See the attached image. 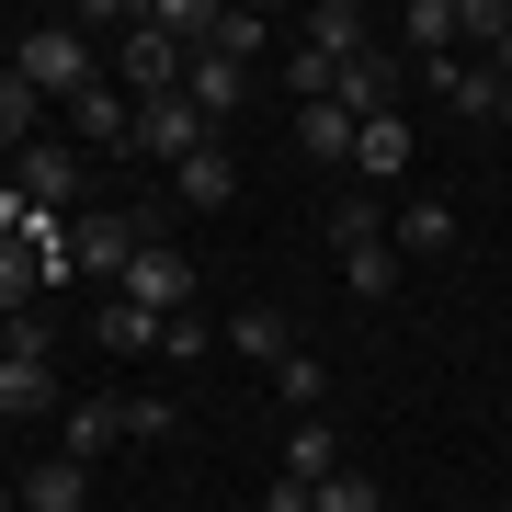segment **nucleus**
Returning a JSON list of instances; mask_svg holds the SVG:
<instances>
[{
	"mask_svg": "<svg viewBox=\"0 0 512 512\" xmlns=\"http://www.w3.org/2000/svg\"><path fill=\"white\" fill-rule=\"evenodd\" d=\"M330 251H342V285L353 296H399V239H387V205L376 194L330 205Z\"/></svg>",
	"mask_w": 512,
	"mask_h": 512,
	"instance_id": "nucleus-1",
	"label": "nucleus"
},
{
	"mask_svg": "<svg viewBox=\"0 0 512 512\" xmlns=\"http://www.w3.org/2000/svg\"><path fill=\"white\" fill-rule=\"evenodd\" d=\"M12 80H23L35 103H57V114H69V103L92 92L103 69H92V46H80L69 23H46V35H23V46H12Z\"/></svg>",
	"mask_w": 512,
	"mask_h": 512,
	"instance_id": "nucleus-2",
	"label": "nucleus"
},
{
	"mask_svg": "<svg viewBox=\"0 0 512 512\" xmlns=\"http://www.w3.org/2000/svg\"><path fill=\"white\" fill-rule=\"evenodd\" d=\"M183 69H194V57L171 46V35L126 23V46H114V92H126V103H160V92H183Z\"/></svg>",
	"mask_w": 512,
	"mask_h": 512,
	"instance_id": "nucleus-3",
	"label": "nucleus"
},
{
	"mask_svg": "<svg viewBox=\"0 0 512 512\" xmlns=\"http://www.w3.org/2000/svg\"><path fill=\"white\" fill-rule=\"evenodd\" d=\"M114 296H126V308H148V319H183V308H194V262L171 251V239H148V251L126 262V285H114Z\"/></svg>",
	"mask_w": 512,
	"mask_h": 512,
	"instance_id": "nucleus-4",
	"label": "nucleus"
},
{
	"mask_svg": "<svg viewBox=\"0 0 512 512\" xmlns=\"http://www.w3.org/2000/svg\"><path fill=\"white\" fill-rule=\"evenodd\" d=\"M137 148H148L160 171H183L194 148H217V126L194 114V92H160V103H137Z\"/></svg>",
	"mask_w": 512,
	"mask_h": 512,
	"instance_id": "nucleus-5",
	"label": "nucleus"
},
{
	"mask_svg": "<svg viewBox=\"0 0 512 512\" xmlns=\"http://www.w3.org/2000/svg\"><path fill=\"white\" fill-rule=\"evenodd\" d=\"M137 251H148L137 217H80V228H69V274H80V285H126Z\"/></svg>",
	"mask_w": 512,
	"mask_h": 512,
	"instance_id": "nucleus-6",
	"label": "nucleus"
},
{
	"mask_svg": "<svg viewBox=\"0 0 512 512\" xmlns=\"http://www.w3.org/2000/svg\"><path fill=\"white\" fill-rule=\"evenodd\" d=\"M330 103H342L353 126H376V114H399V46H365V57H342V80H330Z\"/></svg>",
	"mask_w": 512,
	"mask_h": 512,
	"instance_id": "nucleus-7",
	"label": "nucleus"
},
{
	"mask_svg": "<svg viewBox=\"0 0 512 512\" xmlns=\"http://www.w3.org/2000/svg\"><path fill=\"white\" fill-rule=\"evenodd\" d=\"M114 444H126V399H69L57 410V456L69 467H103Z\"/></svg>",
	"mask_w": 512,
	"mask_h": 512,
	"instance_id": "nucleus-8",
	"label": "nucleus"
},
{
	"mask_svg": "<svg viewBox=\"0 0 512 512\" xmlns=\"http://www.w3.org/2000/svg\"><path fill=\"white\" fill-rule=\"evenodd\" d=\"M12 183L35 194L46 217H69V205H80V148H69V137H35V148L12 160Z\"/></svg>",
	"mask_w": 512,
	"mask_h": 512,
	"instance_id": "nucleus-9",
	"label": "nucleus"
},
{
	"mask_svg": "<svg viewBox=\"0 0 512 512\" xmlns=\"http://www.w3.org/2000/svg\"><path fill=\"white\" fill-rule=\"evenodd\" d=\"M183 92H194V114H205V126H228V114H239V92H251V57H228V46H194Z\"/></svg>",
	"mask_w": 512,
	"mask_h": 512,
	"instance_id": "nucleus-10",
	"label": "nucleus"
},
{
	"mask_svg": "<svg viewBox=\"0 0 512 512\" xmlns=\"http://www.w3.org/2000/svg\"><path fill=\"white\" fill-rule=\"evenodd\" d=\"M387 239H399V262H444V251H456V205H433V194H421V205H387Z\"/></svg>",
	"mask_w": 512,
	"mask_h": 512,
	"instance_id": "nucleus-11",
	"label": "nucleus"
},
{
	"mask_svg": "<svg viewBox=\"0 0 512 512\" xmlns=\"http://www.w3.org/2000/svg\"><path fill=\"white\" fill-rule=\"evenodd\" d=\"M12 501H23V512H92V467H69V456L12 467Z\"/></svg>",
	"mask_w": 512,
	"mask_h": 512,
	"instance_id": "nucleus-12",
	"label": "nucleus"
},
{
	"mask_svg": "<svg viewBox=\"0 0 512 512\" xmlns=\"http://www.w3.org/2000/svg\"><path fill=\"white\" fill-rule=\"evenodd\" d=\"M353 137H365V126H353L342 103H296V160H319V171H353Z\"/></svg>",
	"mask_w": 512,
	"mask_h": 512,
	"instance_id": "nucleus-13",
	"label": "nucleus"
},
{
	"mask_svg": "<svg viewBox=\"0 0 512 512\" xmlns=\"http://www.w3.org/2000/svg\"><path fill=\"white\" fill-rule=\"evenodd\" d=\"M69 126H80V148H137V103L114 92V80H92V92L69 103Z\"/></svg>",
	"mask_w": 512,
	"mask_h": 512,
	"instance_id": "nucleus-14",
	"label": "nucleus"
},
{
	"mask_svg": "<svg viewBox=\"0 0 512 512\" xmlns=\"http://www.w3.org/2000/svg\"><path fill=\"white\" fill-rule=\"evenodd\" d=\"M433 92L456 114H490V126H501V69H490V57H433Z\"/></svg>",
	"mask_w": 512,
	"mask_h": 512,
	"instance_id": "nucleus-15",
	"label": "nucleus"
},
{
	"mask_svg": "<svg viewBox=\"0 0 512 512\" xmlns=\"http://www.w3.org/2000/svg\"><path fill=\"white\" fill-rule=\"evenodd\" d=\"M410 148H421L410 114H376V126L353 137V171H365V183H410Z\"/></svg>",
	"mask_w": 512,
	"mask_h": 512,
	"instance_id": "nucleus-16",
	"label": "nucleus"
},
{
	"mask_svg": "<svg viewBox=\"0 0 512 512\" xmlns=\"http://www.w3.org/2000/svg\"><path fill=\"white\" fill-rule=\"evenodd\" d=\"M399 35H410L421 57H456V46H467V0H410Z\"/></svg>",
	"mask_w": 512,
	"mask_h": 512,
	"instance_id": "nucleus-17",
	"label": "nucleus"
},
{
	"mask_svg": "<svg viewBox=\"0 0 512 512\" xmlns=\"http://www.w3.org/2000/svg\"><path fill=\"white\" fill-rule=\"evenodd\" d=\"M308 46L330 57V69H342V57H365V46H376V23L353 12V0H319V12H308Z\"/></svg>",
	"mask_w": 512,
	"mask_h": 512,
	"instance_id": "nucleus-18",
	"label": "nucleus"
},
{
	"mask_svg": "<svg viewBox=\"0 0 512 512\" xmlns=\"http://www.w3.org/2000/svg\"><path fill=\"white\" fill-rule=\"evenodd\" d=\"M228 342H239V365H285V353H296V319L285 308H239Z\"/></svg>",
	"mask_w": 512,
	"mask_h": 512,
	"instance_id": "nucleus-19",
	"label": "nucleus"
},
{
	"mask_svg": "<svg viewBox=\"0 0 512 512\" xmlns=\"http://www.w3.org/2000/svg\"><path fill=\"white\" fill-rule=\"evenodd\" d=\"M171 183H183V205H205V217H217V205L239 194V160H228V148H194V160L171 171Z\"/></svg>",
	"mask_w": 512,
	"mask_h": 512,
	"instance_id": "nucleus-20",
	"label": "nucleus"
},
{
	"mask_svg": "<svg viewBox=\"0 0 512 512\" xmlns=\"http://www.w3.org/2000/svg\"><path fill=\"white\" fill-rule=\"evenodd\" d=\"M285 478H308V490H319V478H342V444H330V421H319V410L285 433Z\"/></svg>",
	"mask_w": 512,
	"mask_h": 512,
	"instance_id": "nucleus-21",
	"label": "nucleus"
},
{
	"mask_svg": "<svg viewBox=\"0 0 512 512\" xmlns=\"http://www.w3.org/2000/svg\"><path fill=\"white\" fill-rule=\"evenodd\" d=\"M35 137H46V103L23 92L12 69H0V160H23V148H35Z\"/></svg>",
	"mask_w": 512,
	"mask_h": 512,
	"instance_id": "nucleus-22",
	"label": "nucleus"
},
{
	"mask_svg": "<svg viewBox=\"0 0 512 512\" xmlns=\"http://www.w3.org/2000/svg\"><path fill=\"white\" fill-rule=\"evenodd\" d=\"M274 399H296V421H308V410L330 399V365H319V353H308V342H296V353H285V365H274Z\"/></svg>",
	"mask_w": 512,
	"mask_h": 512,
	"instance_id": "nucleus-23",
	"label": "nucleus"
},
{
	"mask_svg": "<svg viewBox=\"0 0 512 512\" xmlns=\"http://www.w3.org/2000/svg\"><path fill=\"white\" fill-rule=\"evenodd\" d=\"M92 342H103V353H148V342H160V319H148V308H126V296H114V308L92 319Z\"/></svg>",
	"mask_w": 512,
	"mask_h": 512,
	"instance_id": "nucleus-24",
	"label": "nucleus"
},
{
	"mask_svg": "<svg viewBox=\"0 0 512 512\" xmlns=\"http://www.w3.org/2000/svg\"><path fill=\"white\" fill-rule=\"evenodd\" d=\"M319 512H387V490L365 467H342V478H319Z\"/></svg>",
	"mask_w": 512,
	"mask_h": 512,
	"instance_id": "nucleus-25",
	"label": "nucleus"
},
{
	"mask_svg": "<svg viewBox=\"0 0 512 512\" xmlns=\"http://www.w3.org/2000/svg\"><path fill=\"white\" fill-rule=\"evenodd\" d=\"M205 342H228V330H217V319H194V308H183V319H160V353H171V365H194Z\"/></svg>",
	"mask_w": 512,
	"mask_h": 512,
	"instance_id": "nucleus-26",
	"label": "nucleus"
},
{
	"mask_svg": "<svg viewBox=\"0 0 512 512\" xmlns=\"http://www.w3.org/2000/svg\"><path fill=\"white\" fill-rule=\"evenodd\" d=\"M330 80H342V69H330L319 46H296V57H285V92H296V103H330Z\"/></svg>",
	"mask_w": 512,
	"mask_h": 512,
	"instance_id": "nucleus-27",
	"label": "nucleus"
},
{
	"mask_svg": "<svg viewBox=\"0 0 512 512\" xmlns=\"http://www.w3.org/2000/svg\"><path fill=\"white\" fill-rule=\"evenodd\" d=\"M23 296H35V251H23V239H0V319H12Z\"/></svg>",
	"mask_w": 512,
	"mask_h": 512,
	"instance_id": "nucleus-28",
	"label": "nucleus"
},
{
	"mask_svg": "<svg viewBox=\"0 0 512 512\" xmlns=\"http://www.w3.org/2000/svg\"><path fill=\"white\" fill-rule=\"evenodd\" d=\"M126 444H171V399H126Z\"/></svg>",
	"mask_w": 512,
	"mask_h": 512,
	"instance_id": "nucleus-29",
	"label": "nucleus"
},
{
	"mask_svg": "<svg viewBox=\"0 0 512 512\" xmlns=\"http://www.w3.org/2000/svg\"><path fill=\"white\" fill-rule=\"evenodd\" d=\"M262 512H319V490H308V478H285V467H274V490H262Z\"/></svg>",
	"mask_w": 512,
	"mask_h": 512,
	"instance_id": "nucleus-30",
	"label": "nucleus"
},
{
	"mask_svg": "<svg viewBox=\"0 0 512 512\" xmlns=\"http://www.w3.org/2000/svg\"><path fill=\"white\" fill-rule=\"evenodd\" d=\"M490 69H501V92H512V35H501V46H490Z\"/></svg>",
	"mask_w": 512,
	"mask_h": 512,
	"instance_id": "nucleus-31",
	"label": "nucleus"
},
{
	"mask_svg": "<svg viewBox=\"0 0 512 512\" xmlns=\"http://www.w3.org/2000/svg\"><path fill=\"white\" fill-rule=\"evenodd\" d=\"M0 490H12V444H0Z\"/></svg>",
	"mask_w": 512,
	"mask_h": 512,
	"instance_id": "nucleus-32",
	"label": "nucleus"
},
{
	"mask_svg": "<svg viewBox=\"0 0 512 512\" xmlns=\"http://www.w3.org/2000/svg\"><path fill=\"white\" fill-rule=\"evenodd\" d=\"M0 512H23V501H12V490H0Z\"/></svg>",
	"mask_w": 512,
	"mask_h": 512,
	"instance_id": "nucleus-33",
	"label": "nucleus"
},
{
	"mask_svg": "<svg viewBox=\"0 0 512 512\" xmlns=\"http://www.w3.org/2000/svg\"><path fill=\"white\" fill-rule=\"evenodd\" d=\"M501 126H512V92H501Z\"/></svg>",
	"mask_w": 512,
	"mask_h": 512,
	"instance_id": "nucleus-34",
	"label": "nucleus"
},
{
	"mask_svg": "<svg viewBox=\"0 0 512 512\" xmlns=\"http://www.w3.org/2000/svg\"><path fill=\"white\" fill-rule=\"evenodd\" d=\"M0 69H12V57H0Z\"/></svg>",
	"mask_w": 512,
	"mask_h": 512,
	"instance_id": "nucleus-35",
	"label": "nucleus"
},
{
	"mask_svg": "<svg viewBox=\"0 0 512 512\" xmlns=\"http://www.w3.org/2000/svg\"><path fill=\"white\" fill-rule=\"evenodd\" d=\"M0 353H12V342H0Z\"/></svg>",
	"mask_w": 512,
	"mask_h": 512,
	"instance_id": "nucleus-36",
	"label": "nucleus"
}]
</instances>
